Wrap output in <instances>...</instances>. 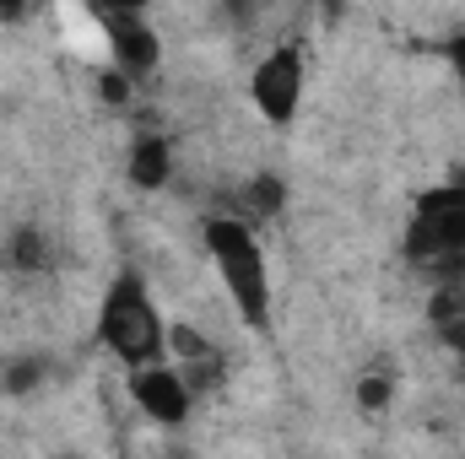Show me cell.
<instances>
[{"label":"cell","instance_id":"8","mask_svg":"<svg viewBox=\"0 0 465 459\" xmlns=\"http://www.w3.org/2000/svg\"><path fill=\"white\" fill-rule=\"evenodd\" d=\"M124 179H130V190H141V195H163V190L173 184V141L157 135V130L135 135L130 151H124Z\"/></svg>","mask_w":465,"mask_h":459},{"label":"cell","instance_id":"18","mask_svg":"<svg viewBox=\"0 0 465 459\" xmlns=\"http://www.w3.org/2000/svg\"><path fill=\"white\" fill-rule=\"evenodd\" d=\"M460 367H465V356H460Z\"/></svg>","mask_w":465,"mask_h":459},{"label":"cell","instance_id":"17","mask_svg":"<svg viewBox=\"0 0 465 459\" xmlns=\"http://www.w3.org/2000/svg\"><path fill=\"white\" fill-rule=\"evenodd\" d=\"M260 5H276V0H260Z\"/></svg>","mask_w":465,"mask_h":459},{"label":"cell","instance_id":"3","mask_svg":"<svg viewBox=\"0 0 465 459\" xmlns=\"http://www.w3.org/2000/svg\"><path fill=\"white\" fill-rule=\"evenodd\" d=\"M303 98H309V54L303 44H271L254 71H249V103L254 114L265 119L271 130H292L303 114Z\"/></svg>","mask_w":465,"mask_h":459},{"label":"cell","instance_id":"11","mask_svg":"<svg viewBox=\"0 0 465 459\" xmlns=\"http://www.w3.org/2000/svg\"><path fill=\"white\" fill-rule=\"evenodd\" d=\"M390 400H395V378H390V373H362V378H357V405H362L368 416H379Z\"/></svg>","mask_w":465,"mask_h":459},{"label":"cell","instance_id":"7","mask_svg":"<svg viewBox=\"0 0 465 459\" xmlns=\"http://www.w3.org/2000/svg\"><path fill=\"white\" fill-rule=\"evenodd\" d=\"M0 270L16 281H44L60 270V243L44 222H16L0 238Z\"/></svg>","mask_w":465,"mask_h":459},{"label":"cell","instance_id":"15","mask_svg":"<svg viewBox=\"0 0 465 459\" xmlns=\"http://www.w3.org/2000/svg\"><path fill=\"white\" fill-rule=\"evenodd\" d=\"M93 16H114V11H146V0H87Z\"/></svg>","mask_w":465,"mask_h":459},{"label":"cell","instance_id":"1","mask_svg":"<svg viewBox=\"0 0 465 459\" xmlns=\"http://www.w3.org/2000/svg\"><path fill=\"white\" fill-rule=\"evenodd\" d=\"M201 243H206V259L228 292L232 314L243 319V330L254 336H271V319H276V287H271V259H265V243L249 217L238 211H223V217H206L201 228Z\"/></svg>","mask_w":465,"mask_h":459},{"label":"cell","instance_id":"5","mask_svg":"<svg viewBox=\"0 0 465 459\" xmlns=\"http://www.w3.org/2000/svg\"><path fill=\"white\" fill-rule=\"evenodd\" d=\"M124 389H130V405H135L152 427H184L190 411H195V384H190V373H184L173 356L124 367Z\"/></svg>","mask_w":465,"mask_h":459},{"label":"cell","instance_id":"4","mask_svg":"<svg viewBox=\"0 0 465 459\" xmlns=\"http://www.w3.org/2000/svg\"><path fill=\"white\" fill-rule=\"evenodd\" d=\"M406 254L417 265H460L465 259V184H439L417 195L406 222Z\"/></svg>","mask_w":465,"mask_h":459},{"label":"cell","instance_id":"14","mask_svg":"<svg viewBox=\"0 0 465 459\" xmlns=\"http://www.w3.org/2000/svg\"><path fill=\"white\" fill-rule=\"evenodd\" d=\"M217 5H223V16H228V22H238V27H249V22L265 11L260 0H217Z\"/></svg>","mask_w":465,"mask_h":459},{"label":"cell","instance_id":"10","mask_svg":"<svg viewBox=\"0 0 465 459\" xmlns=\"http://www.w3.org/2000/svg\"><path fill=\"white\" fill-rule=\"evenodd\" d=\"M44 378H49V362H44V356H16V362H5L0 389H5V395H33Z\"/></svg>","mask_w":465,"mask_h":459},{"label":"cell","instance_id":"12","mask_svg":"<svg viewBox=\"0 0 465 459\" xmlns=\"http://www.w3.org/2000/svg\"><path fill=\"white\" fill-rule=\"evenodd\" d=\"M130 93H135V76H124L119 65L98 71V98H104V103H130Z\"/></svg>","mask_w":465,"mask_h":459},{"label":"cell","instance_id":"13","mask_svg":"<svg viewBox=\"0 0 465 459\" xmlns=\"http://www.w3.org/2000/svg\"><path fill=\"white\" fill-rule=\"evenodd\" d=\"M439 54H444V65H450V76H455V87H460V98H465V22L439 44Z\"/></svg>","mask_w":465,"mask_h":459},{"label":"cell","instance_id":"6","mask_svg":"<svg viewBox=\"0 0 465 459\" xmlns=\"http://www.w3.org/2000/svg\"><path fill=\"white\" fill-rule=\"evenodd\" d=\"M98 27H104L109 65H119L124 76L146 82L163 65V33L152 27V11H114V16H98Z\"/></svg>","mask_w":465,"mask_h":459},{"label":"cell","instance_id":"2","mask_svg":"<svg viewBox=\"0 0 465 459\" xmlns=\"http://www.w3.org/2000/svg\"><path fill=\"white\" fill-rule=\"evenodd\" d=\"M98 346L114 356L119 367H141V362L168 356V319L157 308V292H152L146 270L119 265L114 281L104 287V303H98Z\"/></svg>","mask_w":465,"mask_h":459},{"label":"cell","instance_id":"9","mask_svg":"<svg viewBox=\"0 0 465 459\" xmlns=\"http://www.w3.org/2000/svg\"><path fill=\"white\" fill-rule=\"evenodd\" d=\"M243 200H249V217H276L287 206V179L282 173H254L243 184Z\"/></svg>","mask_w":465,"mask_h":459},{"label":"cell","instance_id":"16","mask_svg":"<svg viewBox=\"0 0 465 459\" xmlns=\"http://www.w3.org/2000/svg\"><path fill=\"white\" fill-rule=\"evenodd\" d=\"M27 5H33V0H0V27H16V22L27 16Z\"/></svg>","mask_w":465,"mask_h":459}]
</instances>
